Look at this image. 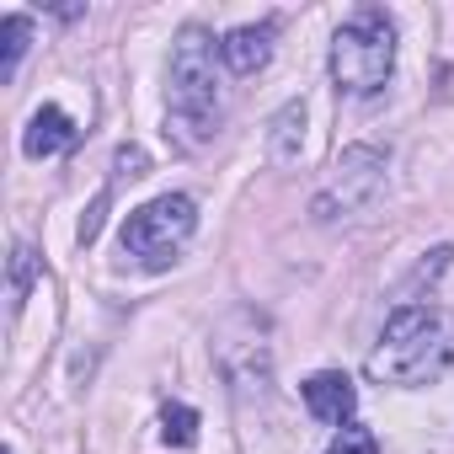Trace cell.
Instances as JSON below:
<instances>
[{
  "mask_svg": "<svg viewBox=\"0 0 454 454\" xmlns=\"http://www.w3.org/2000/svg\"><path fill=\"white\" fill-rule=\"evenodd\" d=\"M385 187V155L374 145H348L337 155L332 182L316 192V219H337V214H358L380 198Z\"/></svg>",
  "mask_w": 454,
  "mask_h": 454,
  "instance_id": "obj_6",
  "label": "cell"
},
{
  "mask_svg": "<svg viewBox=\"0 0 454 454\" xmlns=\"http://www.w3.org/2000/svg\"><path fill=\"white\" fill-rule=\"evenodd\" d=\"M326 454H380V438H374L364 422H348V427H337V433H332Z\"/></svg>",
  "mask_w": 454,
  "mask_h": 454,
  "instance_id": "obj_14",
  "label": "cell"
},
{
  "mask_svg": "<svg viewBox=\"0 0 454 454\" xmlns=\"http://www.w3.org/2000/svg\"><path fill=\"white\" fill-rule=\"evenodd\" d=\"M33 278H38V252H33L27 241H17V247H12V310H22V305H27Z\"/></svg>",
  "mask_w": 454,
  "mask_h": 454,
  "instance_id": "obj_12",
  "label": "cell"
},
{
  "mask_svg": "<svg viewBox=\"0 0 454 454\" xmlns=\"http://www.w3.org/2000/svg\"><path fill=\"white\" fill-rule=\"evenodd\" d=\"M107 203H113V187H102V192H97V203L81 214V247H91V241L102 236V214H107Z\"/></svg>",
  "mask_w": 454,
  "mask_h": 454,
  "instance_id": "obj_16",
  "label": "cell"
},
{
  "mask_svg": "<svg viewBox=\"0 0 454 454\" xmlns=\"http://www.w3.org/2000/svg\"><path fill=\"white\" fill-rule=\"evenodd\" d=\"M81 139V129H75V118L65 113V107H38L33 118H27V134H22V150L33 155V160H49V155H65L70 145Z\"/></svg>",
  "mask_w": 454,
  "mask_h": 454,
  "instance_id": "obj_9",
  "label": "cell"
},
{
  "mask_svg": "<svg viewBox=\"0 0 454 454\" xmlns=\"http://www.w3.org/2000/svg\"><path fill=\"white\" fill-rule=\"evenodd\" d=\"M192 231H198V203L187 192H160L123 219V252L145 273H160L176 262V252L192 241Z\"/></svg>",
  "mask_w": 454,
  "mask_h": 454,
  "instance_id": "obj_4",
  "label": "cell"
},
{
  "mask_svg": "<svg viewBox=\"0 0 454 454\" xmlns=\"http://www.w3.org/2000/svg\"><path fill=\"white\" fill-rule=\"evenodd\" d=\"M27 43H33V17H22V12L0 17V81H12V75H17Z\"/></svg>",
  "mask_w": 454,
  "mask_h": 454,
  "instance_id": "obj_10",
  "label": "cell"
},
{
  "mask_svg": "<svg viewBox=\"0 0 454 454\" xmlns=\"http://www.w3.org/2000/svg\"><path fill=\"white\" fill-rule=\"evenodd\" d=\"M273 38H278V22H247L236 33L219 38V59L231 75H257L268 59H273Z\"/></svg>",
  "mask_w": 454,
  "mask_h": 454,
  "instance_id": "obj_7",
  "label": "cell"
},
{
  "mask_svg": "<svg viewBox=\"0 0 454 454\" xmlns=\"http://www.w3.org/2000/svg\"><path fill=\"white\" fill-rule=\"evenodd\" d=\"M300 150H305V107L289 102V107L273 118V160H278V166H294Z\"/></svg>",
  "mask_w": 454,
  "mask_h": 454,
  "instance_id": "obj_11",
  "label": "cell"
},
{
  "mask_svg": "<svg viewBox=\"0 0 454 454\" xmlns=\"http://www.w3.org/2000/svg\"><path fill=\"white\" fill-rule=\"evenodd\" d=\"M390 70H395V22L380 6H358L332 38V81L348 97H374L385 91Z\"/></svg>",
  "mask_w": 454,
  "mask_h": 454,
  "instance_id": "obj_3",
  "label": "cell"
},
{
  "mask_svg": "<svg viewBox=\"0 0 454 454\" xmlns=\"http://www.w3.org/2000/svg\"><path fill=\"white\" fill-rule=\"evenodd\" d=\"M300 390H305L310 417H321V422H332V427H348V422H353V411H358V390H353V380H348V374H337V369L310 374Z\"/></svg>",
  "mask_w": 454,
  "mask_h": 454,
  "instance_id": "obj_8",
  "label": "cell"
},
{
  "mask_svg": "<svg viewBox=\"0 0 454 454\" xmlns=\"http://www.w3.org/2000/svg\"><path fill=\"white\" fill-rule=\"evenodd\" d=\"M214 364L241 395H262L273 385V348H268V321L257 310H231L214 332Z\"/></svg>",
  "mask_w": 454,
  "mask_h": 454,
  "instance_id": "obj_5",
  "label": "cell"
},
{
  "mask_svg": "<svg viewBox=\"0 0 454 454\" xmlns=\"http://www.w3.org/2000/svg\"><path fill=\"white\" fill-rule=\"evenodd\" d=\"M150 171V155H145V145H118V155H113V182H134V176H145Z\"/></svg>",
  "mask_w": 454,
  "mask_h": 454,
  "instance_id": "obj_15",
  "label": "cell"
},
{
  "mask_svg": "<svg viewBox=\"0 0 454 454\" xmlns=\"http://www.w3.org/2000/svg\"><path fill=\"white\" fill-rule=\"evenodd\" d=\"M160 438L176 443V449H192V443H198V411L182 406V401H171V406L160 411Z\"/></svg>",
  "mask_w": 454,
  "mask_h": 454,
  "instance_id": "obj_13",
  "label": "cell"
},
{
  "mask_svg": "<svg viewBox=\"0 0 454 454\" xmlns=\"http://www.w3.org/2000/svg\"><path fill=\"white\" fill-rule=\"evenodd\" d=\"M449 369H454V310L443 305H401L369 353V380L401 390L433 385Z\"/></svg>",
  "mask_w": 454,
  "mask_h": 454,
  "instance_id": "obj_1",
  "label": "cell"
},
{
  "mask_svg": "<svg viewBox=\"0 0 454 454\" xmlns=\"http://www.w3.org/2000/svg\"><path fill=\"white\" fill-rule=\"evenodd\" d=\"M219 43L203 27H182L171 49V97H166V134L182 150H203L224 123V81H219Z\"/></svg>",
  "mask_w": 454,
  "mask_h": 454,
  "instance_id": "obj_2",
  "label": "cell"
}]
</instances>
